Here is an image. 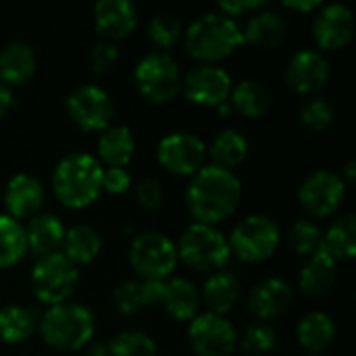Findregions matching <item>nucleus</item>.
Here are the masks:
<instances>
[{
  "label": "nucleus",
  "instance_id": "obj_15",
  "mask_svg": "<svg viewBox=\"0 0 356 356\" xmlns=\"http://www.w3.org/2000/svg\"><path fill=\"white\" fill-rule=\"evenodd\" d=\"M313 35L321 50L348 46L355 38V13L346 4L321 6L313 23Z\"/></svg>",
  "mask_w": 356,
  "mask_h": 356
},
{
  "label": "nucleus",
  "instance_id": "obj_24",
  "mask_svg": "<svg viewBox=\"0 0 356 356\" xmlns=\"http://www.w3.org/2000/svg\"><path fill=\"white\" fill-rule=\"evenodd\" d=\"M35 73V52L23 42H10L0 50V81L4 86L25 83Z\"/></svg>",
  "mask_w": 356,
  "mask_h": 356
},
{
  "label": "nucleus",
  "instance_id": "obj_4",
  "mask_svg": "<svg viewBox=\"0 0 356 356\" xmlns=\"http://www.w3.org/2000/svg\"><path fill=\"white\" fill-rule=\"evenodd\" d=\"M96 321L90 309L83 305H71L63 302L56 307H50L42 321H40V334L44 342L63 353H75L81 350L94 336Z\"/></svg>",
  "mask_w": 356,
  "mask_h": 356
},
{
  "label": "nucleus",
  "instance_id": "obj_27",
  "mask_svg": "<svg viewBox=\"0 0 356 356\" xmlns=\"http://www.w3.org/2000/svg\"><path fill=\"white\" fill-rule=\"evenodd\" d=\"M286 35V21L275 10H261L252 15L246 23V29L242 31L244 42L257 46V48H271L277 46Z\"/></svg>",
  "mask_w": 356,
  "mask_h": 356
},
{
  "label": "nucleus",
  "instance_id": "obj_7",
  "mask_svg": "<svg viewBox=\"0 0 356 356\" xmlns=\"http://www.w3.org/2000/svg\"><path fill=\"white\" fill-rule=\"evenodd\" d=\"M175 244L159 232H146L134 238L129 246V265L146 282H167L177 267Z\"/></svg>",
  "mask_w": 356,
  "mask_h": 356
},
{
  "label": "nucleus",
  "instance_id": "obj_35",
  "mask_svg": "<svg viewBox=\"0 0 356 356\" xmlns=\"http://www.w3.org/2000/svg\"><path fill=\"white\" fill-rule=\"evenodd\" d=\"M108 356H156V342L144 332H123L113 338Z\"/></svg>",
  "mask_w": 356,
  "mask_h": 356
},
{
  "label": "nucleus",
  "instance_id": "obj_32",
  "mask_svg": "<svg viewBox=\"0 0 356 356\" xmlns=\"http://www.w3.org/2000/svg\"><path fill=\"white\" fill-rule=\"evenodd\" d=\"M323 250L334 261L353 259L356 252V221L355 215L338 217L332 227L323 234Z\"/></svg>",
  "mask_w": 356,
  "mask_h": 356
},
{
  "label": "nucleus",
  "instance_id": "obj_40",
  "mask_svg": "<svg viewBox=\"0 0 356 356\" xmlns=\"http://www.w3.org/2000/svg\"><path fill=\"white\" fill-rule=\"evenodd\" d=\"M136 198L146 211H159L163 204V188L159 179L144 177L136 184Z\"/></svg>",
  "mask_w": 356,
  "mask_h": 356
},
{
  "label": "nucleus",
  "instance_id": "obj_2",
  "mask_svg": "<svg viewBox=\"0 0 356 356\" xmlns=\"http://www.w3.org/2000/svg\"><path fill=\"white\" fill-rule=\"evenodd\" d=\"M102 175L100 161L86 152H73L56 165L52 188L67 209H86L102 194Z\"/></svg>",
  "mask_w": 356,
  "mask_h": 356
},
{
  "label": "nucleus",
  "instance_id": "obj_11",
  "mask_svg": "<svg viewBox=\"0 0 356 356\" xmlns=\"http://www.w3.org/2000/svg\"><path fill=\"white\" fill-rule=\"evenodd\" d=\"M156 159L165 171L179 177H188V175H196L204 167L207 146L194 134L175 131L159 142Z\"/></svg>",
  "mask_w": 356,
  "mask_h": 356
},
{
  "label": "nucleus",
  "instance_id": "obj_34",
  "mask_svg": "<svg viewBox=\"0 0 356 356\" xmlns=\"http://www.w3.org/2000/svg\"><path fill=\"white\" fill-rule=\"evenodd\" d=\"M27 252L25 227L8 217L0 215V269L15 267Z\"/></svg>",
  "mask_w": 356,
  "mask_h": 356
},
{
  "label": "nucleus",
  "instance_id": "obj_8",
  "mask_svg": "<svg viewBox=\"0 0 356 356\" xmlns=\"http://www.w3.org/2000/svg\"><path fill=\"white\" fill-rule=\"evenodd\" d=\"M79 282V269L63 254L54 252L35 263L31 271V290L33 296L48 307L67 302Z\"/></svg>",
  "mask_w": 356,
  "mask_h": 356
},
{
  "label": "nucleus",
  "instance_id": "obj_18",
  "mask_svg": "<svg viewBox=\"0 0 356 356\" xmlns=\"http://www.w3.org/2000/svg\"><path fill=\"white\" fill-rule=\"evenodd\" d=\"M44 202V188L40 179L27 173H19L10 177L4 190V207L8 211V217L21 221L31 219L40 213Z\"/></svg>",
  "mask_w": 356,
  "mask_h": 356
},
{
  "label": "nucleus",
  "instance_id": "obj_48",
  "mask_svg": "<svg viewBox=\"0 0 356 356\" xmlns=\"http://www.w3.org/2000/svg\"><path fill=\"white\" fill-rule=\"evenodd\" d=\"M309 356H319V355H309Z\"/></svg>",
  "mask_w": 356,
  "mask_h": 356
},
{
  "label": "nucleus",
  "instance_id": "obj_42",
  "mask_svg": "<svg viewBox=\"0 0 356 356\" xmlns=\"http://www.w3.org/2000/svg\"><path fill=\"white\" fill-rule=\"evenodd\" d=\"M131 186V175L125 169L119 167H108L102 175V190L108 194H123Z\"/></svg>",
  "mask_w": 356,
  "mask_h": 356
},
{
  "label": "nucleus",
  "instance_id": "obj_38",
  "mask_svg": "<svg viewBox=\"0 0 356 356\" xmlns=\"http://www.w3.org/2000/svg\"><path fill=\"white\" fill-rule=\"evenodd\" d=\"M275 344H277L275 332L263 321L250 323L240 340V346L246 355H267L275 348Z\"/></svg>",
  "mask_w": 356,
  "mask_h": 356
},
{
  "label": "nucleus",
  "instance_id": "obj_44",
  "mask_svg": "<svg viewBox=\"0 0 356 356\" xmlns=\"http://www.w3.org/2000/svg\"><path fill=\"white\" fill-rule=\"evenodd\" d=\"M284 6L290 10H298V13H311V10H319L323 4L317 0H286Z\"/></svg>",
  "mask_w": 356,
  "mask_h": 356
},
{
  "label": "nucleus",
  "instance_id": "obj_45",
  "mask_svg": "<svg viewBox=\"0 0 356 356\" xmlns=\"http://www.w3.org/2000/svg\"><path fill=\"white\" fill-rule=\"evenodd\" d=\"M10 104H13V92H10L8 86H4V83L0 81V119L8 113Z\"/></svg>",
  "mask_w": 356,
  "mask_h": 356
},
{
  "label": "nucleus",
  "instance_id": "obj_20",
  "mask_svg": "<svg viewBox=\"0 0 356 356\" xmlns=\"http://www.w3.org/2000/svg\"><path fill=\"white\" fill-rule=\"evenodd\" d=\"M65 227L54 215H35L29 219L25 227V240H27V250H31L38 259L50 257L58 252L63 246L65 238Z\"/></svg>",
  "mask_w": 356,
  "mask_h": 356
},
{
  "label": "nucleus",
  "instance_id": "obj_30",
  "mask_svg": "<svg viewBox=\"0 0 356 356\" xmlns=\"http://www.w3.org/2000/svg\"><path fill=\"white\" fill-rule=\"evenodd\" d=\"M102 248L100 236L90 225H75L65 232L63 238V254L77 267L92 263Z\"/></svg>",
  "mask_w": 356,
  "mask_h": 356
},
{
  "label": "nucleus",
  "instance_id": "obj_21",
  "mask_svg": "<svg viewBox=\"0 0 356 356\" xmlns=\"http://www.w3.org/2000/svg\"><path fill=\"white\" fill-rule=\"evenodd\" d=\"M161 305L177 321H192L200 309V294L192 282L184 277H173L163 282Z\"/></svg>",
  "mask_w": 356,
  "mask_h": 356
},
{
  "label": "nucleus",
  "instance_id": "obj_12",
  "mask_svg": "<svg viewBox=\"0 0 356 356\" xmlns=\"http://www.w3.org/2000/svg\"><path fill=\"white\" fill-rule=\"evenodd\" d=\"M188 338L196 356H229L238 342L234 325L215 313L196 315L190 321Z\"/></svg>",
  "mask_w": 356,
  "mask_h": 356
},
{
  "label": "nucleus",
  "instance_id": "obj_37",
  "mask_svg": "<svg viewBox=\"0 0 356 356\" xmlns=\"http://www.w3.org/2000/svg\"><path fill=\"white\" fill-rule=\"evenodd\" d=\"M184 35L181 23L173 15H154L148 23V38L159 48H171Z\"/></svg>",
  "mask_w": 356,
  "mask_h": 356
},
{
  "label": "nucleus",
  "instance_id": "obj_36",
  "mask_svg": "<svg viewBox=\"0 0 356 356\" xmlns=\"http://www.w3.org/2000/svg\"><path fill=\"white\" fill-rule=\"evenodd\" d=\"M290 242H292V248L298 254L313 257L319 250H323V232L313 221L302 219V221H296L292 225V229H290Z\"/></svg>",
  "mask_w": 356,
  "mask_h": 356
},
{
  "label": "nucleus",
  "instance_id": "obj_1",
  "mask_svg": "<svg viewBox=\"0 0 356 356\" xmlns=\"http://www.w3.org/2000/svg\"><path fill=\"white\" fill-rule=\"evenodd\" d=\"M240 198L242 184L229 169L207 165L192 175V184L188 188V209L196 223L215 225L232 217L240 204Z\"/></svg>",
  "mask_w": 356,
  "mask_h": 356
},
{
  "label": "nucleus",
  "instance_id": "obj_3",
  "mask_svg": "<svg viewBox=\"0 0 356 356\" xmlns=\"http://www.w3.org/2000/svg\"><path fill=\"white\" fill-rule=\"evenodd\" d=\"M190 56L202 65H215L227 58L242 42V29L236 19L223 13H207L190 23L184 33Z\"/></svg>",
  "mask_w": 356,
  "mask_h": 356
},
{
  "label": "nucleus",
  "instance_id": "obj_13",
  "mask_svg": "<svg viewBox=\"0 0 356 356\" xmlns=\"http://www.w3.org/2000/svg\"><path fill=\"white\" fill-rule=\"evenodd\" d=\"M232 88V75L217 65H198L181 79L184 96L200 106H221L229 100Z\"/></svg>",
  "mask_w": 356,
  "mask_h": 356
},
{
  "label": "nucleus",
  "instance_id": "obj_25",
  "mask_svg": "<svg viewBox=\"0 0 356 356\" xmlns=\"http://www.w3.org/2000/svg\"><path fill=\"white\" fill-rule=\"evenodd\" d=\"M134 150H136V140L129 127L115 125V127H106L104 131H100L98 156L108 167L125 169V165H129V161L134 159Z\"/></svg>",
  "mask_w": 356,
  "mask_h": 356
},
{
  "label": "nucleus",
  "instance_id": "obj_46",
  "mask_svg": "<svg viewBox=\"0 0 356 356\" xmlns=\"http://www.w3.org/2000/svg\"><path fill=\"white\" fill-rule=\"evenodd\" d=\"M355 167H356L355 161H348V163L344 165V177H342V181H344V184H350V181L355 179Z\"/></svg>",
  "mask_w": 356,
  "mask_h": 356
},
{
  "label": "nucleus",
  "instance_id": "obj_33",
  "mask_svg": "<svg viewBox=\"0 0 356 356\" xmlns=\"http://www.w3.org/2000/svg\"><path fill=\"white\" fill-rule=\"evenodd\" d=\"M35 332V317L29 309L8 305L0 309V340L4 344H21Z\"/></svg>",
  "mask_w": 356,
  "mask_h": 356
},
{
  "label": "nucleus",
  "instance_id": "obj_17",
  "mask_svg": "<svg viewBox=\"0 0 356 356\" xmlns=\"http://www.w3.org/2000/svg\"><path fill=\"white\" fill-rule=\"evenodd\" d=\"M136 23V6L127 0H100L94 6V27L111 44L127 38Z\"/></svg>",
  "mask_w": 356,
  "mask_h": 356
},
{
  "label": "nucleus",
  "instance_id": "obj_9",
  "mask_svg": "<svg viewBox=\"0 0 356 356\" xmlns=\"http://www.w3.org/2000/svg\"><path fill=\"white\" fill-rule=\"evenodd\" d=\"M227 244L240 261L263 263L280 246V227L265 215H250L234 227Z\"/></svg>",
  "mask_w": 356,
  "mask_h": 356
},
{
  "label": "nucleus",
  "instance_id": "obj_22",
  "mask_svg": "<svg viewBox=\"0 0 356 356\" xmlns=\"http://www.w3.org/2000/svg\"><path fill=\"white\" fill-rule=\"evenodd\" d=\"M163 282H146V280H131L117 286L113 294V302L119 313L123 315H138L146 311L150 305L161 302Z\"/></svg>",
  "mask_w": 356,
  "mask_h": 356
},
{
  "label": "nucleus",
  "instance_id": "obj_28",
  "mask_svg": "<svg viewBox=\"0 0 356 356\" xmlns=\"http://www.w3.org/2000/svg\"><path fill=\"white\" fill-rule=\"evenodd\" d=\"M271 92L265 83L257 81V79H244L238 86L232 88L229 94V104L232 108H236L240 115L248 117V119H257L263 117L269 106H271Z\"/></svg>",
  "mask_w": 356,
  "mask_h": 356
},
{
  "label": "nucleus",
  "instance_id": "obj_10",
  "mask_svg": "<svg viewBox=\"0 0 356 356\" xmlns=\"http://www.w3.org/2000/svg\"><path fill=\"white\" fill-rule=\"evenodd\" d=\"M67 115L69 119L81 129V131H104L113 117H115V106L111 96L92 83H83L75 88L67 96Z\"/></svg>",
  "mask_w": 356,
  "mask_h": 356
},
{
  "label": "nucleus",
  "instance_id": "obj_19",
  "mask_svg": "<svg viewBox=\"0 0 356 356\" xmlns=\"http://www.w3.org/2000/svg\"><path fill=\"white\" fill-rule=\"evenodd\" d=\"M292 305V288L282 277L263 280L248 296V309L263 323L282 317Z\"/></svg>",
  "mask_w": 356,
  "mask_h": 356
},
{
  "label": "nucleus",
  "instance_id": "obj_29",
  "mask_svg": "<svg viewBox=\"0 0 356 356\" xmlns=\"http://www.w3.org/2000/svg\"><path fill=\"white\" fill-rule=\"evenodd\" d=\"M296 334H298L300 346L305 350H309V355H319V353L327 350L330 344L334 342L336 325L330 319V315L315 311V313H309L300 319Z\"/></svg>",
  "mask_w": 356,
  "mask_h": 356
},
{
  "label": "nucleus",
  "instance_id": "obj_26",
  "mask_svg": "<svg viewBox=\"0 0 356 356\" xmlns=\"http://www.w3.org/2000/svg\"><path fill=\"white\" fill-rule=\"evenodd\" d=\"M202 296L207 300V305L211 307V313L215 315H225L229 313L238 298H240V280L232 273V271H215L204 288H202Z\"/></svg>",
  "mask_w": 356,
  "mask_h": 356
},
{
  "label": "nucleus",
  "instance_id": "obj_23",
  "mask_svg": "<svg viewBox=\"0 0 356 356\" xmlns=\"http://www.w3.org/2000/svg\"><path fill=\"white\" fill-rule=\"evenodd\" d=\"M338 280V267L336 261L325 252L319 250L317 254L309 257L300 271V290L307 296H325Z\"/></svg>",
  "mask_w": 356,
  "mask_h": 356
},
{
  "label": "nucleus",
  "instance_id": "obj_5",
  "mask_svg": "<svg viewBox=\"0 0 356 356\" xmlns=\"http://www.w3.org/2000/svg\"><path fill=\"white\" fill-rule=\"evenodd\" d=\"M177 259L196 271H221L232 257L227 238L215 225L194 223L175 244Z\"/></svg>",
  "mask_w": 356,
  "mask_h": 356
},
{
  "label": "nucleus",
  "instance_id": "obj_31",
  "mask_svg": "<svg viewBox=\"0 0 356 356\" xmlns=\"http://www.w3.org/2000/svg\"><path fill=\"white\" fill-rule=\"evenodd\" d=\"M209 152H211L215 167L232 171L234 167L244 163V159L248 154V140L238 129H223L215 136Z\"/></svg>",
  "mask_w": 356,
  "mask_h": 356
},
{
  "label": "nucleus",
  "instance_id": "obj_39",
  "mask_svg": "<svg viewBox=\"0 0 356 356\" xmlns=\"http://www.w3.org/2000/svg\"><path fill=\"white\" fill-rule=\"evenodd\" d=\"M334 115H336L334 106L325 98H319V96L307 100L300 108V121L313 131L327 129L334 123Z\"/></svg>",
  "mask_w": 356,
  "mask_h": 356
},
{
  "label": "nucleus",
  "instance_id": "obj_14",
  "mask_svg": "<svg viewBox=\"0 0 356 356\" xmlns=\"http://www.w3.org/2000/svg\"><path fill=\"white\" fill-rule=\"evenodd\" d=\"M344 194L346 184L342 181V175L321 169L302 181L298 200L313 217H330L342 207Z\"/></svg>",
  "mask_w": 356,
  "mask_h": 356
},
{
  "label": "nucleus",
  "instance_id": "obj_16",
  "mask_svg": "<svg viewBox=\"0 0 356 356\" xmlns=\"http://www.w3.org/2000/svg\"><path fill=\"white\" fill-rule=\"evenodd\" d=\"M327 79L330 63L321 52L302 48L292 54L286 69V81L296 94H315L327 83Z\"/></svg>",
  "mask_w": 356,
  "mask_h": 356
},
{
  "label": "nucleus",
  "instance_id": "obj_47",
  "mask_svg": "<svg viewBox=\"0 0 356 356\" xmlns=\"http://www.w3.org/2000/svg\"><path fill=\"white\" fill-rule=\"evenodd\" d=\"M88 356H108L106 353H102V350H94V353H90Z\"/></svg>",
  "mask_w": 356,
  "mask_h": 356
},
{
  "label": "nucleus",
  "instance_id": "obj_43",
  "mask_svg": "<svg viewBox=\"0 0 356 356\" xmlns=\"http://www.w3.org/2000/svg\"><path fill=\"white\" fill-rule=\"evenodd\" d=\"M263 8V0H227L219 4V10L227 17H244Z\"/></svg>",
  "mask_w": 356,
  "mask_h": 356
},
{
  "label": "nucleus",
  "instance_id": "obj_41",
  "mask_svg": "<svg viewBox=\"0 0 356 356\" xmlns=\"http://www.w3.org/2000/svg\"><path fill=\"white\" fill-rule=\"evenodd\" d=\"M119 60V50L111 42H100L90 50V65L94 73H106Z\"/></svg>",
  "mask_w": 356,
  "mask_h": 356
},
{
  "label": "nucleus",
  "instance_id": "obj_6",
  "mask_svg": "<svg viewBox=\"0 0 356 356\" xmlns=\"http://www.w3.org/2000/svg\"><path fill=\"white\" fill-rule=\"evenodd\" d=\"M134 83L150 104H167L181 90V73L167 52H150L136 65Z\"/></svg>",
  "mask_w": 356,
  "mask_h": 356
}]
</instances>
